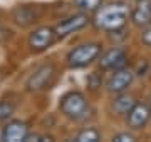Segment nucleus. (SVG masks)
I'll use <instances>...</instances> for the list:
<instances>
[{
    "instance_id": "18",
    "label": "nucleus",
    "mask_w": 151,
    "mask_h": 142,
    "mask_svg": "<svg viewBox=\"0 0 151 142\" xmlns=\"http://www.w3.org/2000/svg\"><path fill=\"white\" fill-rule=\"evenodd\" d=\"M39 142V141H52L50 136H45V134H27L24 142Z\"/></svg>"
},
{
    "instance_id": "5",
    "label": "nucleus",
    "mask_w": 151,
    "mask_h": 142,
    "mask_svg": "<svg viewBox=\"0 0 151 142\" xmlns=\"http://www.w3.org/2000/svg\"><path fill=\"white\" fill-rule=\"evenodd\" d=\"M55 77V69L52 64H44V65L37 67L32 72V75L27 79V89L30 92H39L47 89Z\"/></svg>"
},
{
    "instance_id": "6",
    "label": "nucleus",
    "mask_w": 151,
    "mask_h": 142,
    "mask_svg": "<svg viewBox=\"0 0 151 142\" xmlns=\"http://www.w3.org/2000/svg\"><path fill=\"white\" fill-rule=\"evenodd\" d=\"M54 40H55L54 28L44 25V27L35 28L29 35V47L34 52H44V50H47L50 45L54 44Z\"/></svg>"
},
{
    "instance_id": "1",
    "label": "nucleus",
    "mask_w": 151,
    "mask_h": 142,
    "mask_svg": "<svg viewBox=\"0 0 151 142\" xmlns=\"http://www.w3.org/2000/svg\"><path fill=\"white\" fill-rule=\"evenodd\" d=\"M129 17V9L124 2H113L104 7H99L94 13V23L104 32H118L124 27Z\"/></svg>"
},
{
    "instance_id": "4",
    "label": "nucleus",
    "mask_w": 151,
    "mask_h": 142,
    "mask_svg": "<svg viewBox=\"0 0 151 142\" xmlns=\"http://www.w3.org/2000/svg\"><path fill=\"white\" fill-rule=\"evenodd\" d=\"M89 23V15L86 12H81V13H74V15H69L62 18L60 22L55 23L54 27V33H55V38H64L70 33L77 32L84 28Z\"/></svg>"
},
{
    "instance_id": "21",
    "label": "nucleus",
    "mask_w": 151,
    "mask_h": 142,
    "mask_svg": "<svg viewBox=\"0 0 151 142\" xmlns=\"http://www.w3.org/2000/svg\"><path fill=\"white\" fill-rule=\"evenodd\" d=\"M2 20H4V15H2V12H0V25H2Z\"/></svg>"
},
{
    "instance_id": "15",
    "label": "nucleus",
    "mask_w": 151,
    "mask_h": 142,
    "mask_svg": "<svg viewBox=\"0 0 151 142\" xmlns=\"http://www.w3.org/2000/svg\"><path fill=\"white\" fill-rule=\"evenodd\" d=\"M101 2L103 0H74V5L81 12L89 13V12H96L101 7Z\"/></svg>"
},
{
    "instance_id": "12",
    "label": "nucleus",
    "mask_w": 151,
    "mask_h": 142,
    "mask_svg": "<svg viewBox=\"0 0 151 142\" xmlns=\"http://www.w3.org/2000/svg\"><path fill=\"white\" fill-rule=\"evenodd\" d=\"M131 20L138 27H148L151 23V0H139L129 13Z\"/></svg>"
},
{
    "instance_id": "2",
    "label": "nucleus",
    "mask_w": 151,
    "mask_h": 142,
    "mask_svg": "<svg viewBox=\"0 0 151 142\" xmlns=\"http://www.w3.org/2000/svg\"><path fill=\"white\" fill-rule=\"evenodd\" d=\"M60 112L70 120H82L86 119L89 114V102H87L86 95L79 90H70L65 92L60 97L59 102Z\"/></svg>"
},
{
    "instance_id": "17",
    "label": "nucleus",
    "mask_w": 151,
    "mask_h": 142,
    "mask_svg": "<svg viewBox=\"0 0 151 142\" xmlns=\"http://www.w3.org/2000/svg\"><path fill=\"white\" fill-rule=\"evenodd\" d=\"M113 141L114 142H134L138 141V137L134 134H131V132H119V134H116L113 137Z\"/></svg>"
},
{
    "instance_id": "19",
    "label": "nucleus",
    "mask_w": 151,
    "mask_h": 142,
    "mask_svg": "<svg viewBox=\"0 0 151 142\" xmlns=\"http://www.w3.org/2000/svg\"><path fill=\"white\" fill-rule=\"evenodd\" d=\"M141 40H143V44L145 45L151 47V23L145 28V32L141 33Z\"/></svg>"
},
{
    "instance_id": "20",
    "label": "nucleus",
    "mask_w": 151,
    "mask_h": 142,
    "mask_svg": "<svg viewBox=\"0 0 151 142\" xmlns=\"http://www.w3.org/2000/svg\"><path fill=\"white\" fill-rule=\"evenodd\" d=\"M9 30H5V28H2L0 27V42H2V40H5V38H9Z\"/></svg>"
},
{
    "instance_id": "13",
    "label": "nucleus",
    "mask_w": 151,
    "mask_h": 142,
    "mask_svg": "<svg viewBox=\"0 0 151 142\" xmlns=\"http://www.w3.org/2000/svg\"><path fill=\"white\" fill-rule=\"evenodd\" d=\"M136 104V100L133 95H129V94H118V97L113 100V104H111V109H113L114 114L118 115H126L128 112H129V109L133 107V105Z\"/></svg>"
},
{
    "instance_id": "14",
    "label": "nucleus",
    "mask_w": 151,
    "mask_h": 142,
    "mask_svg": "<svg viewBox=\"0 0 151 142\" xmlns=\"http://www.w3.org/2000/svg\"><path fill=\"white\" fill-rule=\"evenodd\" d=\"M76 141L77 142H97V141H101V132L97 129H94V127H87V129H82L76 136Z\"/></svg>"
},
{
    "instance_id": "3",
    "label": "nucleus",
    "mask_w": 151,
    "mask_h": 142,
    "mask_svg": "<svg viewBox=\"0 0 151 142\" xmlns=\"http://www.w3.org/2000/svg\"><path fill=\"white\" fill-rule=\"evenodd\" d=\"M99 55H101V45L97 42H86L69 50L65 62L70 69H82L92 64Z\"/></svg>"
},
{
    "instance_id": "11",
    "label": "nucleus",
    "mask_w": 151,
    "mask_h": 142,
    "mask_svg": "<svg viewBox=\"0 0 151 142\" xmlns=\"http://www.w3.org/2000/svg\"><path fill=\"white\" fill-rule=\"evenodd\" d=\"M40 17L37 7L34 5H19L12 12V18L19 27H29L34 22H37V18Z\"/></svg>"
},
{
    "instance_id": "9",
    "label": "nucleus",
    "mask_w": 151,
    "mask_h": 142,
    "mask_svg": "<svg viewBox=\"0 0 151 142\" xmlns=\"http://www.w3.org/2000/svg\"><path fill=\"white\" fill-rule=\"evenodd\" d=\"M29 134V126L22 120H9L5 126L2 127L0 139L7 142H20L25 139Z\"/></svg>"
},
{
    "instance_id": "7",
    "label": "nucleus",
    "mask_w": 151,
    "mask_h": 142,
    "mask_svg": "<svg viewBox=\"0 0 151 142\" xmlns=\"http://www.w3.org/2000/svg\"><path fill=\"white\" fill-rule=\"evenodd\" d=\"M150 117H151L150 107L146 104H143V102H136L129 109V112L126 114V122H128V127L129 129L138 131V129H143L148 124Z\"/></svg>"
},
{
    "instance_id": "16",
    "label": "nucleus",
    "mask_w": 151,
    "mask_h": 142,
    "mask_svg": "<svg viewBox=\"0 0 151 142\" xmlns=\"http://www.w3.org/2000/svg\"><path fill=\"white\" fill-rule=\"evenodd\" d=\"M15 114V104L10 100H0V122H7Z\"/></svg>"
},
{
    "instance_id": "10",
    "label": "nucleus",
    "mask_w": 151,
    "mask_h": 142,
    "mask_svg": "<svg viewBox=\"0 0 151 142\" xmlns=\"http://www.w3.org/2000/svg\"><path fill=\"white\" fill-rule=\"evenodd\" d=\"M128 62V55L124 54L123 49H109L108 52H104L99 59V65L104 70H118V69H123Z\"/></svg>"
},
{
    "instance_id": "8",
    "label": "nucleus",
    "mask_w": 151,
    "mask_h": 142,
    "mask_svg": "<svg viewBox=\"0 0 151 142\" xmlns=\"http://www.w3.org/2000/svg\"><path fill=\"white\" fill-rule=\"evenodd\" d=\"M114 74L109 77L108 84H106V87L111 94H121L124 92L126 89L129 87L131 84H133V77L134 74L128 69H118V70H113Z\"/></svg>"
},
{
    "instance_id": "22",
    "label": "nucleus",
    "mask_w": 151,
    "mask_h": 142,
    "mask_svg": "<svg viewBox=\"0 0 151 142\" xmlns=\"http://www.w3.org/2000/svg\"><path fill=\"white\" fill-rule=\"evenodd\" d=\"M134 2H139V0H134Z\"/></svg>"
}]
</instances>
